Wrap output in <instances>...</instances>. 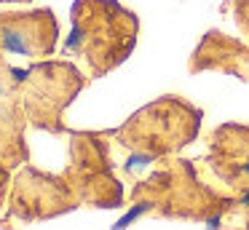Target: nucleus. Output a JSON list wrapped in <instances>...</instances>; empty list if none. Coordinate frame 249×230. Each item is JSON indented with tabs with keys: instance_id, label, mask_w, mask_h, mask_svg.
<instances>
[{
	"instance_id": "obj_1",
	"label": "nucleus",
	"mask_w": 249,
	"mask_h": 230,
	"mask_svg": "<svg viewBox=\"0 0 249 230\" xmlns=\"http://www.w3.org/2000/svg\"><path fill=\"white\" fill-rule=\"evenodd\" d=\"M0 43H3V48H6V51L27 53V43H24V40H22V35H17V32H3Z\"/></svg>"
}]
</instances>
